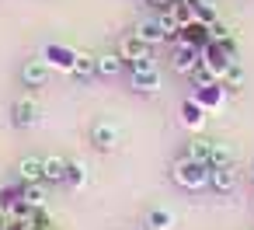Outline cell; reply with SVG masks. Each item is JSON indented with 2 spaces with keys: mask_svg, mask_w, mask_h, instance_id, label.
I'll list each match as a JSON object with an SVG mask.
<instances>
[{
  "mask_svg": "<svg viewBox=\"0 0 254 230\" xmlns=\"http://www.w3.org/2000/svg\"><path fill=\"white\" fill-rule=\"evenodd\" d=\"M122 67H126L122 56H112V53L98 56V74H101V77H115V74H122Z\"/></svg>",
  "mask_w": 254,
  "mask_h": 230,
  "instance_id": "18",
  "label": "cell"
},
{
  "mask_svg": "<svg viewBox=\"0 0 254 230\" xmlns=\"http://www.w3.org/2000/svg\"><path fill=\"white\" fill-rule=\"evenodd\" d=\"M251 181H254V164H251Z\"/></svg>",
  "mask_w": 254,
  "mask_h": 230,
  "instance_id": "25",
  "label": "cell"
},
{
  "mask_svg": "<svg viewBox=\"0 0 254 230\" xmlns=\"http://www.w3.org/2000/svg\"><path fill=\"white\" fill-rule=\"evenodd\" d=\"M119 56H122V60L132 67V63H139V60H146V56H150V46H146L139 35H126V39H122V49H119Z\"/></svg>",
  "mask_w": 254,
  "mask_h": 230,
  "instance_id": "6",
  "label": "cell"
},
{
  "mask_svg": "<svg viewBox=\"0 0 254 230\" xmlns=\"http://www.w3.org/2000/svg\"><path fill=\"white\" fill-rule=\"evenodd\" d=\"M209 178H212V167H209L205 160L181 157V160L174 164V181H178L181 188H205V185H209Z\"/></svg>",
  "mask_w": 254,
  "mask_h": 230,
  "instance_id": "1",
  "label": "cell"
},
{
  "mask_svg": "<svg viewBox=\"0 0 254 230\" xmlns=\"http://www.w3.org/2000/svg\"><path fill=\"white\" fill-rule=\"evenodd\" d=\"M181 122L188 126V129H202L205 126V105H198V101H185L181 105Z\"/></svg>",
  "mask_w": 254,
  "mask_h": 230,
  "instance_id": "10",
  "label": "cell"
},
{
  "mask_svg": "<svg viewBox=\"0 0 254 230\" xmlns=\"http://www.w3.org/2000/svg\"><path fill=\"white\" fill-rule=\"evenodd\" d=\"M66 181H70L73 188H84V185H87V164H84V160H70V167H66Z\"/></svg>",
  "mask_w": 254,
  "mask_h": 230,
  "instance_id": "20",
  "label": "cell"
},
{
  "mask_svg": "<svg viewBox=\"0 0 254 230\" xmlns=\"http://www.w3.org/2000/svg\"><path fill=\"white\" fill-rule=\"evenodd\" d=\"M209 150H212V140L195 136V140L188 143V153H185V157H191V160H205V164H209Z\"/></svg>",
  "mask_w": 254,
  "mask_h": 230,
  "instance_id": "19",
  "label": "cell"
},
{
  "mask_svg": "<svg viewBox=\"0 0 254 230\" xmlns=\"http://www.w3.org/2000/svg\"><path fill=\"white\" fill-rule=\"evenodd\" d=\"M150 4H157V7H164V11H167V7L174 4V0H150Z\"/></svg>",
  "mask_w": 254,
  "mask_h": 230,
  "instance_id": "24",
  "label": "cell"
},
{
  "mask_svg": "<svg viewBox=\"0 0 254 230\" xmlns=\"http://www.w3.org/2000/svg\"><path fill=\"white\" fill-rule=\"evenodd\" d=\"M66 167H70V160L66 157H46V181H66Z\"/></svg>",
  "mask_w": 254,
  "mask_h": 230,
  "instance_id": "16",
  "label": "cell"
},
{
  "mask_svg": "<svg viewBox=\"0 0 254 230\" xmlns=\"http://www.w3.org/2000/svg\"><path fill=\"white\" fill-rule=\"evenodd\" d=\"M91 140H94V147H98V150H115V147H119V140H122V133H119V126H115V122L101 119V122L94 126Z\"/></svg>",
  "mask_w": 254,
  "mask_h": 230,
  "instance_id": "2",
  "label": "cell"
},
{
  "mask_svg": "<svg viewBox=\"0 0 254 230\" xmlns=\"http://www.w3.org/2000/svg\"><path fill=\"white\" fill-rule=\"evenodd\" d=\"M240 84H244V67L233 60V63L223 70V87H240Z\"/></svg>",
  "mask_w": 254,
  "mask_h": 230,
  "instance_id": "21",
  "label": "cell"
},
{
  "mask_svg": "<svg viewBox=\"0 0 254 230\" xmlns=\"http://www.w3.org/2000/svg\"><path fill=\"white\" fill-rule=\"evenodd\" d=\"M35 119H39L35 98H18V105H14V126H32Z\"/></svg>",
  "mask_w": 254,
  "mask_h": 230,
  "instance_id": "11",
  "label": "cell"
},
{
  "mask_svg": "<svg viewBox=\"0 0 254 230\" xmlns=\"http://www.w3.org/2000/svg\"><path fill=\"white\" fill-rule=\"evenodd\" d=\"M132 35H139V39H143L150 49H153V46H160V42H167V32H164L160 18H146V21H139Z\"/></svg>",
  "mask_w": 254,
  "mask_h": 230,
  "instance_id": "4",
  "label": "cell"
},
{
  "mask_svg": "<svg viewBox=\"0 0 254 230\" xmlns=\"http://www.w3.org/2000/svg\"><path fill=\"white\" fill-rule=\"evenodd\" d=\"M209 185H212L216 192H233V188L240 185V171H237V164L212 167V178H209Z\"/></svg>",
  "mask_w": 254,
  "mask_h": 230,
  "instance_id": "5",
  "label": "cell"
},
{
  "mask_svg": "<svg viewBox=\"0 0 254 230\" xmlns=\"http://www.w3.org/2000/svg\"><path fill=\"white\" fill-rule=\"evenodd\" d=\"M18 174H21V181H25V185L46 181V160H39V157H21V164H18Z\"/></svg>",
  "mask_w": 254,
  "mask_h": 230,
  "instance_id": "9",
  "label": "cell"
},
{
  "mask_svg": "<svg viewBox=\"0 0 254 230\" xmlns=\"http://www.w3.org/2000/svg\"><path fill=\"white\" fill-rule=\"evenodd\" d=\"M21 80H25V87H42L49 80V63L46 60H28L21 67Z\"/></svg>",
  "mask_w": 254,
  "mask_h": 230,
  "instance_id": "7",
  "label": "cell"
},
{
  "mask_svg": "<svg viewBox=\"0 0 254 230\" xmlns=\"http://www.w3.org/2000/svg\"><path fill=\"white\" fill-rule=\"evenodd\" d=\"M132 70H157V63H153V56H146V60L132 63Z\"/></svg>",
  "mask_w": 254,
  "mask_h": 230,
  "instance_id": "23",
  "label": "cell"
},
{
  "mask_svg": "<svg viewBox=\"0 0 254 230\" xmlns=\"http://www.w3.org/2000/svg\"><path fill=\"white\" fill-rule=\"evenodd\" d=\"M198 63H202V49L191 46V42H181L178 53H174V70H178V74H191Z\"/></svg>",
  "mask_w": 254,
  "mask_h": 230,
  "instance_id": "3",
  "label": "cell"
},
{
  "mask_svg": "<svg viewBox=\"0 0 254 230\" xmlns=\"http://www.w3.org/2000/svg\"><path fill=\"white\" fill-rule=\"evenodd\" d=\"M132 91L157 94L160 91V70H132Z\"/></svg>",
  "mask_w": 254,
  "mask_h": 230,
  "instance_id": "8",
  "label": "cell"
},
{
  "mask_svg": "<svg viewBox=\"0 0 254 230\" xmlns=\"http://www.w3.org/2000/svg\"><path fill=\"white\" fill-rule=\"evenodd\" d=\"M226 164H237V153L230 143H212L209 150V167H226Z\"/></svg>",
  "mask_w": 254,
  "mask_h": 230,
  "instance_id": "13",
  "label": "cell"
},
{
  "mask_svg": "<svg viewBox=\"0 0 254 230\" xmlns=\"http://www.w3.org/2000/svg\"><path fill=\"white\" fill-rule=\"evenodd\" d=\"M0 230H32V223H28V220H14V216H11Z\"/></svg>",
  "mask_w": 254,
  "mask_h": 230,
  "instance_id": "22",
  "label": "cell"
},
{
  "mask_svg": "<svg viewBox=\"0 0 254 230\" xmlns=\"http://www.w3.org/2000/svg\"><path fill=\"white\" fill-rule=\"evenodd\" d=\"M73 60H77V53H70V49H63V46H49V49H46V63H56V67H63V70H73Z\"/></svg>",
  "mask_w": 254,
  "mask_h": 230,
  "instance_id": "15",
  "label": "cell"
},
{
  "mask_svg": "<svg viewBox=\"0 0 254 230\" xmlns=\"http://www.w3.org/2000/svg\"><path fill=\"white\" fill-rule=\"evenodd\" d=\"M70 74H73V77H91V74H98V56H91V53H77Z\"/></svg>",
  "mask_w": 254,
  "mask_h": 230,
  "instance_id": "17",
  "label": "cell"
},
{
  "mask_svg": "<svg viewBox=\"0 0 254 230\" xmlns=\"http://www.w3.org/2000/svg\"><path fill=\"white\" fill-rule=\"evenodd\" d=\"M21 202H25L28 209H42V206H46V185H42V181L25 185V188H21Z\"/></svg>",
  "mask_w": 254,
  "mask_h": 230,
  "instance_id": "14",
  "label": "cell"
},
{
  "mask_svg": "<svg viewBox=\"0 0 254 230\" xmlns=\"http://www.w3.org/2000/svg\"><path fill=\"white\" fill-rule=\"evenodd\" d=\"M146 227L150 230H174V213L167 206H153L146 213Z\"/></svg>",
  "mask_w": 254,
  "mask_h": 230,
  "instance_id": "12",
  "label": "cell"
}]
</instances>
